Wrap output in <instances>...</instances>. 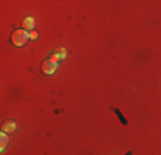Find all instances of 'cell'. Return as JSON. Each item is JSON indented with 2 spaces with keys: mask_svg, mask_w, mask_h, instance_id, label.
Returning a JSON list of instances; mask_svg holds the SVG:
<instances>
[{
  "mask_svg": "<svg viewBox=\"0 0 161 155\" xmlns=\"http://www.w3.org/2000/svg\"><path fill=\"white\" fill-rule=\"evenodd\" d=\"M125 155H132V152H127V153H125Z\"/></svg>",
  "mask_w": 161,
  "mask_h": 155,
  "instance_id": "cell-8",
  "label": "cell"
},
{
  "mask_svg": "<svg viewBox=\"0 0 161 155\" xmlns=\"http://www.w3.org/2000/svg\"><path fill=\"white\" fill-rule=\"evenodd\" d=\"M55 62L53 60H45L43 62V66H41V71H43L45 74H53L55 73Z\"/></svg>",
  "mask_w": 161,
  "mask_h": 155,
  "instance_id": "cell-2",
  "label": "cell"
},
{
  "mask_svg": "<svg viewBox=\"0 0 161 155\" xmlns=\"http://www.w3.org/2000/svg\"><path fill=\"white\" fill-rule=\"evenodd\" d=\"M7 143H9L7 133H2V145H0V148H2V150H5V148H7Z\"/></svg>",
  "mask_w": 161,
  "mask_h": 155,
  "instance_id": "cell-5",
  "label": "cell"
},
{
  "mask_svg": "<svg viewBox=\"0 0 161 155\" xmlns=\"http://www.w3.org/2000/svg\"><path fill=\"white\" fill-rule=\"evenodd\" d=\"M15 131V122H5L4 124V133H14Z\"/></svg>",
  "mask_w": 161,
  "mask_h": 155,
  "instance_id": "cell-3",
  "label": "cell"
},
{
  "mask_svg": "<svg viewBox=\"0 0 161 155\" xmlns=\"http://www.w3.org/2000/svg\"><path fill=\"white\" fill-rule=\"evenodd\" d=\"M33 24H34L33 19H26V21H24V28H26V30H31V28H33Z\"/></svg>",
  "mask_w": 161,
  "mask_h": 155,
  "instance_id": "cell-6",
  "label": "cell"
},
{
  "mask_svg": "<svg viewBox=\"0 0 161 155\" xmlns=\"http://www.w3.org/2000/svg\"><path fill=\"white\" fill-rule=\"evenodd\" d=\"M28 38H29V33L26 30H15L11 36V41H12V45H15V47H24Z\"/></svg>",
  "mask_w": 161,
  "mask_h": 155,
  "instance_id": "cell-1",
  "label": "cell"
},
{
  "mask_svg": "<svg viewBox=\"0 0 161 155\" xmlns=\"http://www.w3.org/2000/svg\"><path fill=\"white\" fill-rule=\"evenodd\" d=\"M113 112H115V114H117L118 121H120V122H122V124H124V126H127V124H128V121H127V119H125V115H124V114H122V112H120V109H113Z\"/></svg>",
  "mask_w": 161,
  "mask_h": 155,
  "instance_id": "cell-4",
  "label": "cell"
},
{
  "mask_svg": "<svg viewBox=\"0 0 161 155\" xmlns=\"http://www.w3.org/2000/svg\"><path fill=\"white\" fill-rule=\"evenodd\" d=\"M36 36H38V35H36V31H31V33H29V38H33V40H34Z\"/></svg>",
  "mask_w": 161,
  "mask_h": 155,
  "instance_id": "cell-7",
  "label": "cell"
}]
</instances>
